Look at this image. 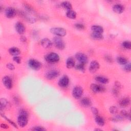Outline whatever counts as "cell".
I'll return each instance as SVG.
<instances>
[{"mask_svg":"<svg viewBox=\"0 0 131 131\" xmlns=\"http://www.w3.org/2000/svg\"><path fill=\"white\" fill-rule=\"evenodd\" d=\"M45 59L48 63L50 64L56 63L60 60L59 55L55 52H51L48 53L46 55Z\"/></svg>","mask_w":131,"mask_h":131,"instance_id":"1","label":"cell"},{"mask_svg":"<svg viewBox=\"0 0 131 131\" xmlns=\"http://www.w3.org/2000/svg\"><path fill=\"white\" fill-rule=\"evenodd\" d=\"M53 43L54 46L59 50H63L65 48V43L63 39L59 36H55L53 39Z\"/></svg>","mask_w":131,"mask_h":131,"instance_id":"2","label":"cell"},{"mask_svg":"<svg viewBox=\"0 0 131 131\" xmlns=\"http://www.w3.org/2000/svg\"><path fill=\"white\" fill-rule=\"evenodd\" d=\"M50 32L52 34L56 35V36L59 37L65 36L67 34L66 30L64 28L61 27L52 28L50 29Z\"/></svg>","mask_w":131,"mask_h":131,"instance_id":"3","label":"cell"},{"mask_svg":"<svg viewBox=\"0 0 131 131\" xmlns=\"http://www.w3.org/2000/svg\"><path fill=\"white\" fill-rule=\"evenodd\" d=\"M28 66L29 67L33 70L37 71L39 70L41 67V64L38 61L34 59H30L28 61Z\"/></svg>","mask_w":131,"mask_h":131,"instance_id":"4","label":"cell"},{"mask_svg":"<svg viewBox=\"0 0 131 131\" xmlns=\"http://www.w3.org/2000/svg\"><path fill=\"white\" fill-rule=\"evenodd\" d=\"M83 89L81 86H76L72 90V96L75 99H78L81 97L83 94Z\"/></svg>","mask_w":131,"mask_h":131,"instance_id":"5","label":"cell"},{"mask_svg":"<svg viewBox=\"0 0 131 131\" xmlns=\"http://www.w3.org/2000/svg\"><path fill=\"white\" fill-rule=\"evenodd\" d=\"M28 117L24 115L20 114L18 117V123L19 125L21 127L26 126L28 123Z\"/></svg>","mask_w":131,"mask_h":131,"instance_id":"6","label":"cell"},{"mask_svg":"<svg viewBox=\"0 0 131 131\" xmlns=\"http://www.w3.org/2000/svg\"><path fill=\"white\" fill-rule=\"evenodd\" d=\"M60 75V72L57 70H52L47 72L45 74V77L48 80L54 79Z\"/></svg>","mask_w":131,"mask_h":131,"instance_id":"7","label":"cell"},{"mask_svg":"<svg viewBox=\"0 0 131 131\" xmlns=\"http://www.w3.org/2000/svg\"><path fill=\"white\" fill-rule=\"evenodd\" d=\"M75 57L80 64L84 65L86 64L88 61V59L87 56L85 54L81 52L77 53L75 55Z\"/></svg>","mask_w":131,"mask_h":131,"instance_id":"8","label":"cell"},{"mask_svg":"<svg viewBox=\"0 0 131 131\" xmlns=\"http://www.w3.org/2000/svg\"><path fill=\"white\" fill-rule=\"evenodd\" d=\"M90 88L91 90L94 93H100L103 92L105 91L106 89L105 87L103 85H99L95 83L91 84L90 86Z\"/></svg>","mask_w":131,"mask_h":131,"instance_id":"9","label":"cell"},{"mask_svg":"<svg viewBox=\"0 0 131 131\" xmlns=\"http://www.w3.org/2000/svg\"><path fill=\"white\" fill-rule=\"evenodd\" d=\"M2 82L6 88L11 89L12 87V81L11 78L8 76H4L2 79Z\"/></svg>","mask_w":131,"mask_h":131,"instance_id":"10","label":"cell"},{"mask_svg":"<svg viewBox=\"0 0 131 131\" xmlns=\"http://www.w3.org/2000/svg\"><path fill=\"white\" fill-rule=\"evenodd\" d=\"M69 84V78L67 75H64L59 81V85L62 88H66Z\"/></svg>","mask_w":131,"mask_h":131,"instance_id":"11","label":"cell"},{"mask_svg":"<svg viewBox=\"0 0 131 131\" xmlns=\"http://www.w3.org/2000/svg\"><path fill=\"white\" fill-rule=\"evenodd\" d=\"M100 67V65L96 61H93L91 62L89 66V71L90 72L93 73L96 72Z\"/></svg>","mask_w":131,"mask_h":131,"instance_id":"12","label":"cell"},{"mask_svg":"<svg viewBox=\"0 0 131 131\" xmlns=\"http://www.w3.org/2000/svg\"><path fill=\"white\" fill-rule=\"evenodd\" d=\"M40 44L45 49H48L51 48L52 46V42L47 38H44L41 40Z\"/></svg>","mask_w":131,"mask_h":131,"instance_id":"13","label":"cell"},{"mask_svg":"<svg viewBox=\"0 0 131 131\" xmlns=\"http://www.w3.org/2000/svg\"><path fill=\"white\" fill-rule=\"evenodd\" d=\"M15 28L17 32L19 34H23L26 30L25 27L24 26V24L20 22H18L16 24Z\"/></svg>","mask_w":131,"mask_h":131,"instance_id":"14","label":"cell"},{"mask_svg":"<svg viewBox=\"0 0 131 131\" xmlns=\"http://www.w3.org/2000/svg\"><path fill=\"white\" fill-rule=\"evenodd\" d=\"M17 14L16 10L12 7H8L5 10V15L7 18L11 19L14 18Z\"/></svg>","mask_w":131,"mask_h":131,"instance_id":"15","label":"cell"},{"mask_svg":"<svg viewBox=\"0 0 131 131\" xmlns=\"http://www.w3.org/2000/svg\"><path fill=\"white\" fill-rule=\"evenodd\" d=\"M80 105L82 107L84 108H88L91 106L92 101L88 97H84L80 100Z\"/></svg>","mask_w":131,"mask_h":131,"instance_id":"16","label":"cell"},{"mask_svg":"<svg viewBox=\"0 0 131 131\" xmlns=\"http://www.w3.org/2000/svg\"><path fill=\"white\" fill-rule=\"evenodd\" d=\"M130 104V99L128 97H124L120 100L119 102V106L122 108H125L129 106Z\"/></svg>","mask_w":131,"mask_h":131,"instance_id":"17","label":"cell"},{"mask_svg":"<svg viewBox=\"0 0 131 131\" xmlns=\"http://www.w3.org/2000/svg\"><path fill=\"white\" fill-rule=\"evenodd\" d=\"M113 10L114 12H115V13H118V14H120L123 12L124 8V7L122 5L117 4L113 6Z\"/></svg>","mask_w":131,"mask_h":131,"instance_id":"18","label":"cell"},{"mask_svg":"<svg viewBox=\"0 0 131 131\" xmlns=\"http://www.w3.org/2000/svg\"><path fill=\"white\" fill-rule=\"evenodd\" d=\"M9 53L10 55L14 56H18L20 54L21 51L18 48L13 47L10 48L9 49Z\"/></svg>","mask_w":131,"mask_h":131,"instance_id":"19","label":"cell"},{"mask_svg":"<svg viewBox=\"0 0 131 131\" xmlns=\"http://www.w3.org/2000/svg\"><path fill=\"white\" fill-rule=\"evenodd\" d=\"M0 104H1V110L2 111L4 110L5 109L8 108V107L9 106V103L7 101L6 99L4 98H1V100H0Z\"/></svg>","mask_w":131,"mask_h":131,"instance_id":"20","label":"cell"},{"mask_svg":"<svg viewBox=\"0 0 131 131\" xmlns=\"http://www.w3.org/2000/svg\"><path fill=\"white\" fill-rule=\"evenodd\" d=\"M75 61L73 58L69 57L66 61V67L68 69H72L75 67Z\"/></svg>","mask_w":131,"mask_h":131,"instance_id":"21","label":"cell"},{"mask_svg":"<svg viewBox=\"0 0 131 131\" xmlns=\"http://www.w3.org/2000/svg\"><path fill=\"white\" fill-rule=\"evenodd\" d=\"M95 79L97 82H99L103 84H107L109 82V80L108 78L101 76H97L95 77Z\"/></svg>","mask_w":131,"mask_h":131,"instance_id":"22","label":"cell"},{"mask_svg":"<svg viewBox=\"0 0 131 131\" xmlns=\"http://www.w3.org/2000/svg\"><path fill=\"white\" fill-rule=\"evenodd\" d=\"M95 122L98 125L100 126H103L105 124V121L104 118H103L101 116L98 115H96L95 117Z\"/></svg>","mask_w":131,"mask_h":131,"instance_id":"23","label":"cell"},{"mask_svg":"<svg viewBox=\"0 0 131 131\" xmlns=\"http://www.w3.org/2000/svg\"><path fill=\"white\" fill-rule=\"evenodd\" d=\"M91 29L93 32H97L100 33H103L104 32V28L98 25H94L92 26L91 27Z\"/></svg>","mask_w":131,"mask_h":131,"instance_id":"24","label":"cell"},{"mask_svg":"<svg viewBox=\"0 0 131 131\" xmlns=\"http://www.w3.org/2000/svg\"><path fill=\"white\" fill-rule=\"evenodd\" d=\"M61 6L65 9L67 10L68 11L72 10V6L71 3L68 1H65L62 2L61 4Z\"/></svg>","mask_w":131,"mask_h":131,"instance_id":"25","label":"cell"},{"mask_svg":"<svg viewBox=\"0 0 131 131\" xmlns=\"http://www.w3.org/2000/svg\"><path fill=\"white\" fill-rule=\"evenodd\" d=\"M76 12L72 10H69L66 13V16L67 18H68L69 19H75L76 18Z\"/></svg>","mask_w":131,"mask_h":131,"instance_id":"26","label":"cell"},{"mask_svg":"<svg viewBox=\"0 0 131 131\" xmlns=\"http://www.w3.org/2000/svg\"><path fill=\"white\" fill-rule=\"evenodd\" d=\"M117 62L118 64L121 65H125L128 63L127 60L122 56H118L117 58Z\"/></svg>","mask_w":131,"mask_h":131,"instance_id":"27","label":"cell"},{"mask_svg":"<svg viewBox=\"0 0 131 131\" xmlns=\"http://www.w3.org/2000/svg\"><path fill=\"white\" fill-rule=\"evenodd\" d=\"M91 36L93 39H95L96 40H101V39H103L104 38V36H103L102 33L94 32H93L92 33Z\"/></svg>","mask_w":131,"mask_h":131,"instance_id":"28","label":"cell"},{"mask_svg":"<svg viewBox=\"0 0 131 131\" xmlns=\"http://www.w3.org/2000/svg\"><path fill=\"white\" fill-rule=\"evenodd\" d=\"M110 120L113 122H119L123 121L124 120V117H122L121 115H117L110 118Z\"/></svg>","mask_w":131,"mask_h":131,"instance_id":"29","label":"cell"},{"mask_svg":"<svg viewBox=\"0 0 131 131\" xmlns=\"http://www.w3.org/2000/svg\"><path fill=\"white\" fill-rule=\"evenodd\" d=\"M122 46L125 49L129 50L131 48V43L129 41L125 40L122 43Z\"/></svg>","mask_w":131,"mask_h":131,"instance_id":"30","label":"cell"},{"mask_svg":"<svg viewBox=\"0 0 131 131\" xmlns=\"http://www.w3.org/2000/svg\"><path fill=\"white\" fill-rule=\"evenodd\" d=\"M75 69H76V70H77L78 71H79L80 72H84V71H85L84 65L80 63V64H79L78 65H77L75 66Z\"/></svg>","mask_w":131,"mask_h":131,"instance_id":"31","label":"cell"},{"mask_svg":"<svg viewBox=\"0 0 131 131\" xmlns=\"http://www.w3.org/2000/svg\"><path fill=\"white\" fill-rule=\"evenodd\" d=\"M120 115L123 117L124 118H126L130 120V114L125 110H122L120 112Z\"/></svg>","mask_w":131,"mask_h":131,"instance_id":"32","label":"cell"},{"mask_svg":"<svg viewBox=\"0 0 131 131\" xmlns=\"http://www.w3.org/2000/svg\"><path fill=\"white\" fill-rule=\"evenodd\" d=\"M24 7L28 13H34L33 9L29 5L25 4H24Z\"/></svg>","mask_w":131,"mask_h":131,"instance_id":"33","label":"cell"},{"mask_svg":"<svg viewBox=\"0 0 131 131\" xmlns=\"http://www.w3.org/2000/svg\"><path fill=\"white\" fill-rule=\"evenodd\" d=\"M110 113L113 115H116L118 113V108L115 106H112L109 109Z\"/></svg>","mask_w":131,"mask_h":131,"instance_id":"34","label":"cell"},{"mask_svg":"<svg viewBox=\"0 0 131 131\" xmlns=\"http://www.w3.org/2000/svg\"><path fill=\"white\" fill-rule=\"evenodd\" d=\"M32 130L34 131H45L46 130V129L42 126H36L32 127L31 129Z\"/></svg>","mask_w":131,"mask_h":131,"instance_id":"35","label":"cell"},{"mask_svg":"<svg viewBox=\"0 0 131 131\" xmlns=\"http://www.w3.org/2000/svg\"><path fill=\"white\" fill-rule=\"evenodd\" d=\"M1 116L4 118H5L10 124H11L12 126H13L15 128H18V127H17V125L16 124V123H14L13 121H11V120H10L9 118H7L5 116H4V115H3V114H1Z\"/></svg>","mask_w":131,"mask_h":131,"instance_id":"36","label":"cell"},{"mask_svg":"<svg viewBox=\"0 0 131 131\" xmlns=\"http://www.w3.org/2000/svg\"><path fill=\"white\" fill-rule=\"evenodd\" d=\"M124 70L127 72H129L131 71V67H130V64L127 63L126 65H124Z\"/></svg>","mask_w":131,"mask_h":131,"instance_id":"37","label":"cell"},{"mask_svg":"<svg viewBox=\"0 0 131 131\" xmlns=\"http://www.w3.org/2000/svg\"><path fill=\"white\" fill-rule=\"evenodd\" d=\"M75 28H76V29H78V30H83V29H84V28H85L83 24H80V23L76 24L75 25Z\"/></svg>","mask_w":131,"mask_h":131,"instance_id":"38","label":"cell"},{"mask_svg":"<svg viewBox=\"0 0 131 131\" xmlns=\"http://www.w3.org/2000/svg\"><path fill=\"white\" fill-rule=\"evenodd\" d=\"M13 60L14 62H15L17 64H21V61H22V59H21V57H20L19 56H14L13 58Z\"/></svg>","mask_w":131,"mask_h":131,"instance_id":"39","label":"cell"},{"mask_svg":"<svg viewBox=\"0 0 131 131\" xmlns=\"http://www.w3.org/2000/svg\"><path fill=\"white\" fill-rule=\"evenodd\" d=\"M6 67H7V68L9 70H11V71H13V70H14L15 69V67H14V65L12 64H11V63H8V64H7V65H6Z\"/></svg>","mask_w":131,"mask_h":131,"instance_id":"40","label":"cell"},{"mask_svg":"<svg viewBox=\"0 0 131 131\" xmlns=\"http://www.w3.org/2000/svg\"><path fill=\"white\" fill-rule=\"evenodd\" d=\"M91 111H92V113L94 115L96 116V115H98V109L97 108H96L95 107L91 108Z\"/></svg>","mask_w":131,"mask_h":131,"instance_id":"41","label":"cell"},{"mask_svg":"<svg viewBox=\"0 0 131 131\" xmlns=\"http://www.w3.org/2000/svg\"><path fill=\"white\" fill-rule=\"evenodd\" d=\"M105 58L106 61L107 62H108L111 63V62H113V59H112V58L110 56H109V55H106Z\"/></svg>","mask_w":131,"mask_h":131,"instance_id":"42","label":"cell"},{"mask_svg":"<svg viewBox=\"0 0 131 131\" xmlns=\"http://www.w3.org/2000/svg\"><path fill=\"white\" fill-rule=\"evenodd\" d=\"M20 114H22V115H26L27 116H28V112L26 110H21L20 111Z\"/></svg>","mask_w":131,"mask_h":131,"instance_id":"43","label":"cell"},{"mask_svg":"<svg viewBox=\"0 0 131 131\" xmlns=\"http://www.w3.org/2000/svg\"><path fill=\"white\" fill-rule=\"evenodd\" d=\"M1 127L3 129H8L9 128V126L7 124L5 123H2L1 124Z\"/></svg>","mask_w":131,"mask_h":131,"instance_id":"44","label":"cell"},{"mask_svg":"<svg viewBox=\"0 0 131 131\" xmlns=\"http://www.w3.org/2000/svg\"><path fill=\"white\" fill-rule=\"evenodd\" d=\"M21 40L22 41H26V38L24 36H22L21 38Z\"/></svg>","mask_w":131,"mask_h":131,"instance_id":"45","label":"cell"},{"mask_svg":"<svg viewBox=\"0 0 131 131\" xmlns=\"http://www.w3.org/2000/svg\"><path fill=\"white\" fill-rule=\"evenodd\" d=\"M95 130H101V129H99V128H97V129H95Z\"/></svg>","mask_w":131,"mask_h":131,"instance_id":"46","label":"cell"}]
</instances>
